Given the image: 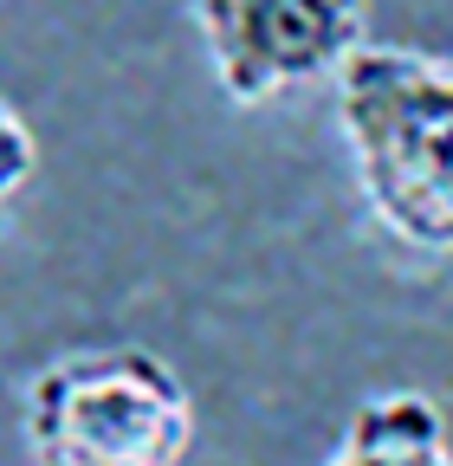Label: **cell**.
Returning a JSON list of instances; mask_svg holds the SVG:
<instances>
[{
	"mask_svg": "<svg viewBox=\"0 0 453 466\" xmlns=\"http://www.w3.org/2000/svg\"><path fill=\"white\" fill-rule=\"evenodd\" d=\"M337 124L369 214L421 253H453V58L363 39L337 72Z\"/></svg>",
	"mask_w": 453,
	"mask_h": 466,
	"instance_id": "6da1fadb",
	"label": "cell"
},
{
	"mask_svg": "<svg viewBox=\"0 0 453 466\" xmlns=\"http://www.w3.org/2000/svg\"><path fill=\"white\" fill-rule=\"evenodd\" d=\"M188 441L195 401L149 350H72L26 382V447L45 466H176Z\"/></svg>",
	"mask_w": 453,
	"mask_h": 466,
	"instance_id": "7a4b0ae2",
	"label": "cell"
},
{
	"mask_svg": "<svg viewBox=\"0 0 453 466\" xmlns=\"http://www.w3.org/2000/svg\"><path fill=\"white\" fill-rule=\"evenodd\" d=\"M207 66L234 104L337 78L369 33V0H195Z\"/></svg>",
	"mask_w": 453,
	"mask_h": 466,
	"instance_id": "3957f363",
	"label": "cell"
},
{
	"mask_svg": "<svg viewBox=\"0 0 453 466\" xmlns=\"http://www.w3.org/2000/svg\"><path fill=\"white\" fill-rule=\"evenodd\" d=\"M337 460L344 466H440V460H453L440 401L421 389L369 395L350 415L344 441H337Z\"/></svg>",
	"mask_w": 453,
	"mask_h": 466,
	"instance_id": "277c9868",
	"label": "cell"
},
{
	"mask_svg": "<svg viewBox=\"0 0 453 466\" xmlns=\"http://www.w3.org/2000/svg\"><path fill=\"white\" fill-rule=\"evenodd\" d=\"M33 168H39V143L26 130V116L0 97V208H7L26 182H33Z\"/></svg>",
	"mask_w": 453,
	"mask_h": 466,
	"instance_id": "5b68a950",
	"label": "cell"
}]
</instances>
